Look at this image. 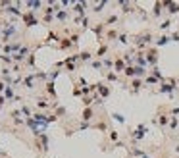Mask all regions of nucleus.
<instances>
[{"label":"nucleus","mask_w":179,"mask_h":158,"mask_svg":"<svg viewBox=\"0 0 179 158\" xmlns=\"http://www.w3.org/2000/svg\"><path fill=\"white\" fill-rule=\"evenodd\" d=\"M170 10H168V12L170 14H177L179 12V4H173V2H170V6H168Z\"/></svg>","instance_id":"obj_28"},{"label":"nucleus","mask_w":179,"mask_h":158,"mask_svg":"<svg viewBox=\"0 0 179 158\" xmlns=\"http://www.w3.org/2000/svg\"><path fill=\"white\" fill-rule=\"evenodd\" d=\"M2 31H4V27H2V23H0V33H2Z\"/></svg>","instance_id":"obj_40"},{"label":"nucleus","mask_w":179,"mask_h":158,"mask_svg":"<svg viewBox=\"0 0 179 158\" xmlns=\"http://www.w3.org/2000/svg\"><path fill=\"white\" fill-rule=\"evenodd\" d=\"M143 85H145V79H131L129 81V87H131V93H139L141 89H143Z\"/></svg>","instance_id":"obj_4"},{"label":"nucleus","mask_w":179,"mask_h":158,"mask_svg":"<svg viewBox=\"0 0 179 158\" xmlns=\"http://www.w3.org/2000/svg\"><path fill=\"white\" fill-rule=\"evenodd\" d=\"M21 19L25 21V27H33L37 25V18H35V10H29V12H25L21 15Z\"/></svg>","instance_id":"obj_3"},{"label":"nucleus","mask_w":179,"mask_h":158,"mask_svg":"<svg viewBox=\"0 0 179 158\" xmlns=\"http://www.w3.org/2000/svg\"><path fill=\"white\" fill-rule=\"evenodd\" d=\"M143 137H145V125H139L137 129L131 131V139H133V141H141Z\"/></svg>","instance_id":"obj_6"},{"label":"nucleus","mask_w":179,"mask_h":158,"mask_svg":"<svg viewBox=\"0 0 179 158\" xmlns=\"http://www.w3.org/2000/svg\"><path fill=\"white\" fill-rule=\"evenodd\" d=\"M170 39H171V41H179V33H173V35H170Z\"/></svg>","instance_id":"obj_36"},{"label":"nucleus","mask_w":179,"mask_h":158,"mask_svg":"<svg viewBox=\"0 0 179 158\" xmlns=\"http://www.w3.org/2000/svg\"><path fill=\"white\" fill-rule=\"evenodd\" d=\"M158 27H160L162 31H166V29H170V27H171V19H164V21H162L160 25H158Z\"/></svg>","instance_id":"obj_25"},{"label":"nucleus","mask_w":179,"mask_h":158,"mask_svg":"<svg viewBox=\"0 0 179 158\" xmlns=\"http://www.w3.org/2000/svg\"><path fill=\"white\" fill-rule=\"evenodd\" d=\"M125 67H127V64L123 62V58H116V60H114V71L118 73V75L125 71Z\"/></svg>","instance_id":"obj_5"},{"label":"nucleus","mask_w":179,"mask_h":158,"mask_svg":"<svg viewBox=\"0 0 179 158\" xmlns=\"http://www.w3.org/2000/svg\"><path fill=\"white\" fill-rule=\"evenodd\" d=\"M118 21H119V15L118 14H112L106 21H104V25H114V23H118Z\"/></svg>","instance_id":"obj_19"},{"label":"nucleus","mask_w":179,"mask_h":158,"mask_svg":"<svg viewBox=\"0 0 179 158\" xmlns=\"http://www.w3.org/2000/svg\"><path fill=\"white\" fill-rule=\"evenodd\" d=\"M54 110H56V118H64L66 116V108L64 106H56Z\"/></svg>","instance_id":"obj_26"},{"label":"nucleus","mask_w":179,"mask_h":158,"mask_svg":"<svg viewBox=\"0 0 179 158\" xmlns=\"http://www.w3.org/2000/svg\"><path fill=\"white\" fill-rule=\"evenodd\" d=\"M112 118H114L118 123H125V118H123V114H118V112H116V114H112Z\"/></svg>","instance_id":"obj_27"},{"label":"nucleus","mask_w":179,"mask_h":158,"mask_svg":"<svg viewBox=\"0 0 179 158\" xmlns=\"http://www.w3.org/2000/svg\"><path fill=\"white\" fill-rule=\"evenodd\" d=\"M118 41H119V44H129L131 41H129V35L127 33H122L119 31V35H118Z\"/></svg>","instance_id":"obj_16"},{"label":"nucleus","mask_w":179,"mask_h":158,"mask_svg":"<svg viewBox=\"0 0 179 158\" xmlns=\"http://www.w3.org/2000/svg\"><path fill=\"white\" fill-rule=\"evenodd\" d=\"M33 64H35V52H31L27 56V66H33Z\"/></svg>","instance_id":"obj_31"},{"label":"nucleus","mask_w":179,"mask_h":158,"mask_svg":"<svg viewBox=\"0 0 179 158\" xmlns=\"http://www.w3.org/2000/svg\"><path fill=\"white\" fill-rule=\"evenodd\" d=\"M170 114H171V118H175V116H179V108L175 106V108H171L170 110Z\"/></svg>","instance_id":"obj_33"},{"label":"nucleus","mask_w":179,"mask_h":158,"mask_svg":"<svg viewBox=\"0 0 179 158\" xmlns=\"http://www.w3.org/2000/svg\"><path fill=\"white\" fill-rule=\"evenodd\" d=\"M175 152H177V154H179V145H177V146H175Z\"/></svg>","instance_id":"obj_39"},{"label":"nucleus","mask_w":179,"mask_h":158,"mask_svg":"<svg viewBox=\"0 0 179 158\" xmlns=\"http://www.w3.org/2000/svg\"><path fill=\"white\" fill-rule=\"evenodd\" d=\"M158 81H160V79H156L154 75H150V73H148V75L145 77V85H156Z\"/></svg>","instance_id":"obj_21"},{"label":"nucleus","mask_w":179,"mask_h":158,"mask_svg":"<svg viewBox=\"0 0 179 158\" xmlns=\"http://www.w3.org/2000/svg\"><path fill=\"white\" fill-rule=\"evenodd\" d=\"M2 46H4V44H0V50H2Z\"/></svg>","instance_id":"obj_41"},{"label":"nucleus","mask_w":179,"mask_h":158,"mask_svg":"<svg viewBox=\"0 0 179 158\" xmlns=\"http://www.w3.org/2000/svg\"><path fill=\"white\" fill-rule=\"evenodd\" d=\"M4 98H6V100H12V98H15L14 87H6V91H4Z\"/></svg>","instance_id":"obj_20"},{"label":"nucleus","mask_w":179,"mask_h":158,"mask_svg":"<svg viewBox=\"0 0 179 158\" xmlns=\"http://www.w3.org/2000/svg\"><path fill=\"white\" fill-rule=\"evenodd\" d=\"M73 94H75V97H81V94H83V91H81L79 87H75V89H73Z\"/></svg>","instance_id":"obj_34"},{"label":"nucleus","mask_w":179,"mask_h":158,"mask_svg":"<svg viewBox=\"0 0 179 158\" xmlns=\"http://www.w3.org/2000/svg\"><path fill=\"white\" fill-rule=\"evenodd\" d=\"M177 81H179V77H177Z\"/></svg>","instance_id":"obj_43"},{"label":"nucleus","mask_w":179,"mask_h":158,"mask_svg":"<svg viewBox=\"0 0 179 158\" xmlns=\"http://www.w3.org/2000/svg\"><path fill=\"white\" fill-rule=\"evenodd\" d=\"M104 6H106V2H98V4H96V6H94V10H93V12H94V14H100Z\"/></svg>","instance_id":"obj_30"},{"label":"nucleus","mask_w":179,"mask_h":158,"mask_svg":"<svg viewBox=\"0 0 179 158\" xmlns=\"http://www.w3.org/2000/svg\"><path fill=\"white\" fill-rule=\"evenodd\" d=\"M0 156H6V152H4L2 149H0Z\"/></svg>","instance_id":"obj_38"},{"label":"nucleus","mask_w":179,"mask_h":158,"mask_svg":"<svg viewBox=\"0 0 179 158\" xmlns=\"http://www.w3.org/2000/svg\"><path fill=\"white\" fill-rule=\"evenodd\" d=\"M170 120H171V116H168V114H160L158 116V125H160V127H166V125H170Z\"/></svg>","instance_id":"obj_10"},{"label":"nucleus","mask_w":179,"mask_h":158,"mask_svg":"<svg viewBox=\"0 0 179 158\" xmlns=\"http://www.w3.org/2000/svg\"><path fill=\"white\" fill-rule=\"evenodd\" d=\"M93 67H94V70H102V71H104V66H102V60H93Z\"/></svg>","instance_id":"obj_29"},{"label":"nucleus","mask_w":179,"mask_h":158,"mask_svg":"<svg viewBox=\"0 0 179 158\" xmlns=\"http://www.w3.org/2000/svg\"><path fill=\"white\" fill-rule=\"evenodd\" d=\"M108 133H110V141H112V143L116 145V143L119 141V133H118V131H114V129H110Z\"/></svg>","instance_id":"obj_22"},{"label":"nucleus","mask_w":179,"mask_h":158,"mask_svg":"<svg viewBox=\"0 0 179 158\" xmlns=\"http://www.w3.org/2000/svg\"><path fill=\"white\" fill-rule=\"evenodd\" d=\"M23 85L27 87V89H33L35 87V73H31V75H27L23 79Z\"/></svg>","instance_id":"obj_12"},{"label":"nucleus","mask_w":179,"mask_h":158,"mask_svg":"<svg viewBox=\"0 0 179 158\" xmlns=\"http://www.w3.org/2000/svg\"><path fill=\"white\" fill-rule=\"evenodd\" d=\"M170 129H171V131L177 129V118H171V120H170Z\"/></svg>","instance_id":"obj_32"},{"label":"nucleus","mask_w":179,"mask_h":158,"mask_svg":"<svg viewBox=\"0 0 179 158\" xmlns=\"http://www.w3.org/2000/svg\"><path fill=\"white\" fill-rule=\"evenodd\" d=\"M91 58H93V52H89V50H83L79 54V60L81 62H91Z\"/></svg>","instance_id":"obj_17"},{"label":"nucleus","mask_w":179,"mask_h":158,"mask_svg":"<svg viewBox=\"0 0 179 158\" xmlns=\"http://www.w3.org/2000/svg\"><path fill=\"white\" fill-rule=\"evenodd\" d=\"M168 43H171L170 35H160V37H158V39L154 41V46L158 48V46H164V44H168Z\"/></svg>","instance_id":"obj_9"},{"label":"nucleus","mask_w":179,"mask_h":158,"mask_svg":"<svg viewBox=\"0 0 179 158\" xmlns=\"http://www.w3.org/2000/svg\"><path fill=\"white\" fill-rule=\"evenodd\" d=\"M37 108H39V110H46V108H52V106L48 104L46 98H39V100H37Z\"/></svg>","instance_id":"obj_14"},{"label":"nucleus","mask_w":179,"mask_h":158,"mask_svg":"<svg viewBox=\"0 0 179 158\" xmlns=\"http://www.w3.org/2000/svg\"><path fill=\"white\" fill-rule=\"evenodd\" d=\"M6 87H8V85L2 81V79H0V93H4V91H6Z\"/></svg>","instance_id":"obj_35"},{"label":"nucleus","mask_w":179,"mask_h":158,"mask_svg":"<svg viewBox=\"0 0 179 158\" xmlns=\"http://www.w3.org/2000/svg\"><path fill=\"white\" fill-rule=\"evenodd\" d=\"M162 8H164V4H162V2H156V4H154V10H152V15H154V18H160Z\"/></svg>","instance_id":"obj_15"},{"label":"nucleus","mask_w":179,"mask_h":158,"mask_svg":"<svg viewBox=\"0 0 179 158\" xmlns=\"http://www.w3.org/2000/svg\"><path fill=\"white\" fill-rule=\"evenodd\" d=\"M46 93H48L50 97L56 100V89H54V81H48V83H46Z\"/></svg>","instance_id":"obj_13"},{"label":"nucleus","mask_w":179,"mask_h":158,"mask_svg":"<svg viewBox=\"0 0 179 158\" xmlns=\"http://www.w3.org/2000/svg\"><path fill=\"white\" fill-rule=\"evenodd\" d=\"M104 77H106V81H108V83H116V81H119V75H118V73H116L114 70L106 71V73H104Z\"/></svg>","instance_id":"obj_11"},{"label":"nucleus","mask_w":179,"mask_h":158,"mask_svg":"<svg viewBox=\"0 0 179 158\" xmlns=\"http://www.w3.org/2000/svg\"><path fill=\"white\" fill-rule=\"evenodd\" d=\"M56 19H58V21H66V19H67V10H58V12H56Z\"/></svg>","instance_id":"obj_18"},{"label":"nucleus","mask_w":179,"mask_h":158,"mask_svg":"<svg viewBox=\"0 0 179 158\" xmlns=\"http://www.w3.org/2000/svg\"><path fill=\"white\" fill-rule=\"evenodd\" d=\"M0 108H2V106H0Z\"/></svg>","instance_id":"obj_44"},{"label":"nucleus","mask_w":179,"mask_h":158,"mask_svg":"<svg viewBox=\"0 0 179 158\" xmlns=\"http://www.w3.org/2000/svg\"><path fill=\"white\" fill-rule=\"evenodd\" d=\"M4 104H6V98H4V94H2V97H0V106H4Z\"/></svg>","instance_id":"obj_37"},{"label":"nucleus","mask_w":179,"mask_h":158,"mask_svg":"<svg viewBox=\"0 0 179 158\" xmlns=\"http://www.w3.org/2000/svg\"><path fill=\"white\" fill-rule=\"evenodd\" d=\"M81 118H83V122H89V123H91V120H94V110H93V106H87L85 110H83Z\"/></svg>","instance_id":"obj_7"},{"label":"nucleus","mask_w":179,"mask_h":158,"mask_svg":"<svg viewBox=\"0 0 179 158\" xmlns=\"http://www.w3.org/2000/svg\"><path fill=\"white\" fill-rule=\"evenodd\" d=\"M106 54H108V43H102L100 46H98V50H96V54H94V56H96L98 60H104V56H106Z\"/></svg>","instance_id":"obj_8"},{"label":"nucleus","mask_w":179,"mask_h":158,"mask_svg":"<svg viewBox=\"0 0 179 158\" xmlns=\"http://www.w3.org/2000/svg\"><path fill=\"white\" fill-rule=\"evenodd\" d=\"M0 125H2V122H0Z\"/></svg>","instance_id":"obj_42"},{"label":"nucleus","mask_w":179,"mask_h":158,"mask_svg":"<svg viewBox=\"0 0 179 158\" xmlns=\"http://www.w3.org/2000/svg\"><path fill=\"white\" fill-rule=\"evenodd\" d=\"M145 58H146V64H148V67L152 70V67H156V64H158V48L156 46H148V48L145 50Z\"/></svg>","instance_id":"obj_1"},{"label":"nucleus","mask_w":179,"mask_h":158,"mask_svg":"<svg viewBox=\"0 0 179 158\" xmlns=\"http://www.w3.org/2000/svg\"><path fill=\"white\" fill-rule=\"evenodd\" d=\"M41 141H43V152H46V150H48V135L43 133V135H41Z\"/></svg>","instance_id":"obj_23"},{"label":"nucleus","mask_w":179,"mask_h":158,"mask_svg":"<svg viewBox=\"0 0 179 158\" xmlns=\"http://www.w3.org/2000/svg\"><path fill=\"white\" fill-rule=\"evenodd\" d=\"M96 93H98V97H100L102 100H106L110 97V93H112V89H110L108 83H96Z\"/></svg>","instance_id":"obj_2"},{"label":"nucleus","mask_w":179,"mask_h":158,"mask_svg":"<svg viewBox=\"0 0 179 158\" xmlns=\"http://www.w3.org/2000/svg\"><path fill=\"white\" fill-rule=\"evenodd\" d=\"M102 66L110 71V67H114V60H112V58H104V60H102Z\"/></svg>","instance_id":"obj_24"}]
</instances>
